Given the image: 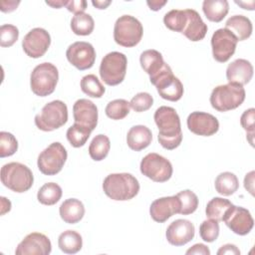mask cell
I'll list each match as a JSON object with an SVG mask.
<instances>
[{
  "label": "cell",
  "instance_id": "44",
  "mask_svg": "<svg viewBox=\"0 0 255 255\" xmlns=\"http://www.w3.org/2000/svg\"><path fill=\"white\" fill-rule=\"evenodd\" d=\"M87 1L85 0H70L67 2L66 8L68 11L73 12L75 15L84 13V11L87 9Z\"/></svg>",
  "mask_w": 255,
  "mask_h": 255
},
{
  "label": "cell",
  "instance_id": "28",
  "mask_svg": "<svg viewBox=\"0 0 255 255\" xmlns=\"http://www.w3.org/2000/svg\"><path fill=\"white\" fill-rule=\"evenodd\" d=\"M58 245L64 253L75 254L82 249L83 239L79 232L75 230H66L60 234Z\"/></svg>",
  "mask_w": 255,
  "mask_h": 255
},
{
  "label": "cell",
  "instance_id": "23",
  "mask_svg": "<svg viewBox=\"0 0 255 255\" xmlns=\"http://www.w3.org/2000/svg\"><path fill=\"white\" fill-rule=\"evenodd\" d=\"M152 140L151 130L142 125L133 126L127 134V143L132 150L139 151L147 147Z\"/></svg>",
  "mask_w": 255,
  "mask_h": 255
},
{
  "label": "cell",
  "instance_id": "46",
  "mask_svg": "<svg viewBox=\"0 0 255 255\" xmlns=\"http://www.w3.org/2000/svg\"><path fill=\"white\" fill-rule=\"evenodd\" d=\"M239 255L240 254V250L237 248L236 245L234 244H225L223 246H221L219 248V250L217 251V255Z\"/></svg>",
  "mask_w": 255,
  "mask_h": 255
},
{
  "label": "cell",
  "instance_id": "33",
  "mask_svg": "<svg viewBox=\"0 0 255 255\" xmlns=\"http://www.w3.org/2000/svg\"><path fill=\"white\" fill-rule=\"evenodd\" d=\"M95 28V21L90 14H76L71 20V29L74 34L79 36L90 35Z\"/></svg>",
  "mask_w": 255,
  "mask_h": 255
},
{
  "label": "cell",
  "instance_id": "22",
  "mask_svg": "<svg viewBox=\"0 0 255 255\" xmlns=\"http://www.w3.org/2000/svg\"><path fill=\"white\" fill-rule=\"evenodd\" d=\"M186 21L181 34L192 42L202 40L207 33V25L194 9H185Z\"/></svg>",
  "mask_w": 255,
  "mask_h": 255
},
{
  "label": "cell",
  "instance_id": "34",
  "mask_svg": "<svg viewBox=\"0 0 255 255\" xmlns=\"http://www.w3.org/2000/svg\"><path fill=\"white\" fill-rule=\"evenodd\" d=\"M91 132L92 130L89 128L75 123L73 126H71L68 128L66 135H67V139L69 140L72 146L81 147L85 145V143L87 142V140L91 135Z\"/></svg>",
  "mask_w": 255,
  "mask_h": 255
},
{
  "label": "cell",
  "instance_id": "38",
  "mask_svg": "<svg viewBox=\"0 0 255 255\" xmlns=\"http://www.w3.org/2000/svg\"><path fill=\"white\" fill-rule=\"evenodd\" d=\"M176 196L180 201V214L188 215L193 213L197 209L198 197L193 191L185 189L178 192Z\"/></svg>",
  "mask_w": 255,
  "mask_h": 255
},
{
  "label": "cell",
  "instance_id": "19",
  "mask_svg": "<svg viewBox=\"0 0 255 255\" xmlns=\"http://www.w3.org/2000/svg\"><path fill=\"white\" fill-rule=\"evenodd\" d=\"M180 201L176 195L155 199L149 207V214L155 222L163 223L173 214L179 213Z\"/></svg>",
  "mask_w": 255,
  "mask_h": 255
},
{
  "label": "cell",
  "instance_id": "41",
  "mask_svg": "<svg viewBox=\"0 0 255 255\" xmlns=\"http://www.w3.org/2000/svg\"><path fill=\"white\" fill-rule=\"evenodd\" d=\"M19 38V30L11 24H3L0 27V46L11 47Z\"/></svg>",
  "mask_w": 255,
  "mask_h": 255
},
{
  "label": "cell",
  "instance_id": "52",
  "mask_svg": "<svg viewBox=\"0 0 255 255\" xmlns=\"http://www.w3.org/2000/svg\"><path fill=\"white\" fill-rule=\"evenodd\" d=\"M112 3V1H101V0H96V1H92V4L98 8V9H106L110 4Z\"/></svg>",
  "mask_w": 255,
  "mask_h": 255
},
{
  "label": "cell",
  "instance_id": "20",
  "mask_svg": "<svg viewBox=\"0 0 255 255\" xmlns=\"http://www.w3.org/2000/svg\"><path fill=\"white\" fill-rule=\"evenodd\" d=\"M74 121L94 130L98 125V108L90 100L80 99L73 106Z\"/></svg>",
  "mask_w": 255,
  "mask_h": 255
},
{
  "label": "cell",
  "instance_id": "47",
  "mask_svg": "<svg viewBox=\"0 0 255 255\" xmlns=\"http://www.w3.org/2000/svg\"><path fill=\"white\" fill-rule=\"evenodd\" d=\"M19 4H20V1L1 0V2H0V9L4 13H10V12L16 10Z\"/></svg>",
  "mask_w": 255,
  "mask_h": 255
},
{
  "label": "cell",
  "instance_id": "5",
  "mask_svg": "<svg viewBox=\"0 0 255 255\" xmlns=\"http://www.w3.org/2000/svg\"><path fill=\"white\" fill-rule=\"evenodd\" d=\"M59 72L55 65L44 62L37 65L30 76V87L32 92L39 97L51 95L57 86Z\"/></svg>",
  "mask_w": 255,
  "mask_h": 255
},
{
  "label": "cell",
  "instance_id": "6",
  "mask_svg": "<svg viewBox=\"0 0 255 255\" xmlns=\"http://www.w3.org/2000/svg\"><path fill=\"white\" fill-rule=\"evenodd\" d=\"M34 121L36 127L43 131L55 130L68 121L67 105L60 100L52 101L42 108L41 112L35 116Z\"/></svg>",
  "mask_w": 255,
  "mask_h": 255
},
{
  "label": "cell",
  "instance_id": "2",
  "mask_svg": "<svg viewBox=\"0 0 255 255\" xmlns=\"http://www.w3.org/2000/svg\"><path fill=\"white\" fill-rule=\"evenodd\" d=\"M103 189L111 199L126 201L132 199L138 193L139 183L130 173H111L104 179Z\"/></svg>",
  "mask_w": 255,
  "mask_h": 255
},
{
  "label": "cell",
  "instance_id": "37",
  "mask_svg": "<svg viewBox=\"0 0 255 255\" xmlns=\"http://www.w3.org/2000/svg\"><path fill=\"white\" fill-rule=\"evenodd\" d=\"M186 21V13L184 10L173 9L167 12L163 17V23L166 28L171 31L182 33Z\"/></svg>",
  "mask_w": 255,
  "mask_h": 255
},
{
  "label": "cell",
  "instance_id": "30",
  "mask_svg": "<svg viewBox=\"0 0 255 255\" xmlns=\"http://www.w3.org/2000/svg\"><path fill=\"white\" fill-rule=\"evenodd\" d=\"M215 189L216 191L224 196H229L237 191L239 187V181L237 176L229 171L219 173L215 178Z\"/></svg>",
  "mask_w": 255,
  "mask_h": 255
},
{
  "label": "cell",
  "instance_id": "39",
  "mask_svg": "<svg viewBox=\"0 0 255 255\" xmlns=\"http://www.w3.org/2000/svg\"><path fill=\"white\" fill-rule=\"evenodd\" d=\"M18 149V141L16 137L8 132H0V157H6L13 155Z\"/></svg>",
  "mask_w": 255,
  "mask_h": 255
},
{
  "label": "cell",
  "instance_id": "45",
  "mask_svg": "<svg viewBox=\"0 0 255 255\" xmlns=\"http://www.w3.org/2000/svg\"><path fill=\"white\" fill-rule=\"evenodd\" d=\"M186 255H190V254H195V255H209L210 254V250L209 248L201 243H197L194 244L193 246H191L186 252Z\"/></svg>",
  "mask_w": 255,
  "mask_h": 255
},
{
  "label": "cell",
  "instance_id": "43",
  "mask_svg": "<svg viewBox=\"0 0 255 255\" xmlns=\"http://www.w3.org/2000/svg\"><path fill=\"white\" fill-rule=\"evenodd\" d=\"M254 119H255V109L254 108H250V109L244 111L240 118V125L247 131V138L251 145H253Z\"/></svg>",
  "mask_w": 255,
  "mask_h": 255
},
{
  "label": "cell",
  "instance_id": "8",
  "mask_svg": "<svg viewBox=\"0 0 255 255\" xmlns=\"http://www.w3.org/2000/svg\"><path fill=\"white\" fill-rule=\"evenodd\" d=\"M128 59L121 52L108 53L101 62L100 76L101 79L109 86H117L121 84L127 73Z\"/></svg>",
  "mask_w": 255,
  "mask_h": 255
},
{
  "label": "cell",
  "instance_id": "14",
  "mask_svg": "<svg viewBox=\"0 0 255 255\" xmlns=\"http://www.w3.org/2000/svg\"><path fill=\"white\" fill-rule=\"evenodd\" d=\"M51 45V36L43 28L30 30L23 38L22 48L30 58H41L48 51Z\"/></svg>",
  "mask_w": 255,
  "mask_h": 255
},
{
  "label": "cell",
  "instance_id": "24",
  "mask_svg": "<svg viewBox=\"0 0 255 255\" xmlns=\"http://www.w3.org/2000/svg\"><path fill=\"white\" fill-rule=\"evenodd\" d=\"M139 63L143 71L149 75V80L157 76L166 66L162 55L153 49L143 51L140 54Z\"/></svg>",
  "mask_w": 255,
  "mask_h": 255
},
{
  "label": "cell",
  "instance_id": "25",
  "mask_svg": "<svg viewBox=\"0 0 255 255\" xmlns=\"http://www.w3.org/2000/svg\"><path fill=\"white\" fill-rule=\"evenodd\" d=\"M59 212L64 222L75 224L81 221L84 217L85 206L83 202L77 198H68L61 204Z\"/></svg>",
  "mask_w": 255,
  "mask_h": 255
},
{
  "label": "cell",
  "instance_id": "51",
  "mask_svg": "<svg viewBox=\"0 0 255 255\" xmlns=\"http://www.w3.org/2000/svg\"><path fill=\"white\" fill-rule=\"evenodd\" d=\"M67 0H56V1H46V4L53 8H61L67 5Z\"/></svg>",
  "mask_w": 255,
  "mask_h": 255
},
{
  "label": "cell",
  "instance_id": "10",
  "mask_svg": "<svg viewBox=\"0 0 255 255\" xmlns=\"http://www.w3.org/2000/svg\"><path fill=\"white\" fill-rule=\"evenodd\" d=\"M140 172L154 182H165L172 175V165L162 155L150 152L140 161Z\"/></svg>",
  "mask_w": 255,
  "mask_h": 255
},
{
  "label": "cell",
  "instance_id": "48",
  "mask_svg": "<svg viewBox=\"0 0 255 255\" xmlns=\"http://www.w3.org/2000/svg\"><path fill=\"white\" fill-rule=\"evenodd\" d=\"M254 174L255 172L252 170L245 175L244 178V187L253 195L254 194Z\"/></svg>",
  "mask_w": 255,
  "mask_h": 255
},
{
  "label": "cell",
  "instance_id": "15",
  "mask_svg": "<svg viewBox=\"0 0 255 255\" xmlns=\"http://www.w3.org/2000/svg\"><path fill=\"white\" fill-rule=\"evenodd\" d=\"M223 221L231 231L241 236L248 234L254 225V220L249 210L234 204L227 212Z\"/></svg>",
  "mask_w": 255,
  "mask_h": 255
},
{
  "label": "cell",
  "instance_id": "36",
  "mask_svg": "<svg viewBox=\"0 0 255 255\" xmlns=\"http://www.w3.org/2000/svg\"><path fill=\"white\" fill-rule=\"evenodd\" d=\"M129 103L127 100L124 99H117L114 101H111L106 109L105 113L108 118L118 121L125 119L129 114Z\"/></svg>",
  "mask_w": 255,
  "mask_h": 255
},
{
  "label": "cell",
  "instance_id": "3",
  "mask_svg": "<svg viewBox=\"0 0 255 255\" xmlns=\"http://www.w3.org/2000/svg\"><path fill=\"white\" fill-rule=\"evenodd\" d=\"M243 86L228 83L215 87L210 95V104L218 112H228L242 105L245 100Z\"/></svg>",
  "mask_w": 255,
  "mask_h": 255
},
{
  "label": "cell",
  "instance_id": "31",
  "mask_svg": "<svg viewBox=\"0 0 255 255\" xmlns=\"http://www.w3.org/2000/svg\"><path fill=\"white\" fill-rule=\"evenodd\" d=\"M111 148L110 138L106 134H97L89 145V154L92 159L101 161L107 157Z\"/></svg>",
  "mask_w": 255,
  "mask_h": 255
},
{
  "label": "cell",
  "instance_id": "13",
  "mask_svg": "<svg viewBox=\"0 0 255 255\" xmlns=\"http://www.w3.org/2000/svg\"><path fill=\"white\" fill-rule=\"evenodd\" d=\"M66 57L74 67L80 71H84L94 66L96 51L91 43L78 41L68 47Z\"/></svg>",
  "mask_w": 255,
  "mask_h": 255
},
{
  "label": "cell",
  "instance_id": "27",
  "mask_svg": "<svg viewBox=\"0 0 255 255\" xmlns=\"http://www.w3.org/2000/svg\"><path fill=\"white\" fill-rule=\"evenodd\" d=\"M202 11L209 21L218 23L227 15L229 3L226 0H204L202 3Z\"/></svg>",
  "mask_w": 255,
  "mask_h": 255
},
{
  "label": "cell",
  "instance_id": "17",
  "mask_svg": "<svg viewBox=\"0 0 255 255\" xmlns=\"http://www.w3.org/2000/svg\"><path fill=\"white\" fill-rule=\"evenodd\" d=\"M187 128L197 135L210 136L218 131L219 122L211 114L193 112L187 117Z\"/></svg>",
  "mask_w": 255,
  "mask_h": 255
},
{
  "label": "cell",
  "instance_id": "42",
  "mask_svg": "<svg viewBox=\"0 0 255 255\" xmlns=\"http://www.w3.org/2000/svg\"><path fill=\"white\" fill-rule=\"evenodd\" d=\"M152 104H153V98L150 94L146 92L137 93L134 97H132V99L129 102L130 108L137 113L147 111L148 109L151 108Z\"/></svg>",
  "mask_w": 255,
  "mask_h": 255
},
{
  "label": "cell",
  "instance_id": "29",
  "mask_svg": "<svg viewBox=\"0 0 255 255\" xmlns=\"http://www.w3.org/2000/svg\"><path fill=\"white\" fill-rule=\"evenodd\" d=\"M232 203L222 197H213L210 199L206 205L205 213L209 219H214L216 221H223L229 209L232 207Z\"/></svg>",
  "mask_w": 255,
  "mask_h": 255
},
{
  "label": "cell",
  "instance_id": "16",
  "mask_svg": "<svg viewBox=\"0 0 255 255\" xmlns=\"http://www.w3.org/2000/svg\"><path fill=\"white\" fill-rule=\"evenodd\" d=\"M52 244L50 239L43 233L33 232L25 236L18 244L16 255H48L51 253Z\"/></svg>",
  "mask_w": 255,
  "mask_h": 255
},
{
  "label": "cell",
  "instance_id": "21",
  "mask_svg": "<svg viewBox=\"0 0 255 255\" xmlns=\"http://www.w3.org/2000/svg\"><path fill=\"white\" fill-rule=\"evenodd\" d=\"M253 77V66L245 59H236L227 66L226 78L228 83L241 86L248 84Z\"/></svg>",
  "mask_w": 255,
  "mask_h": 255
},
{
  "label": "cell",
  "instance_id": "50",
  "mask_svg": "<svg viewBox=\"0 0 255 255\" xmlns=\"http://www.w3.org/2000/svg\"><path fill=\"white\" fill-rule=\"evenodd\" d=\"M1 204H2V208H1V214H5L6 212L10 211L11 209V202L5 198V197H1Z\"/></svg>",
  "mask_w": 255,
  "mask_h": 255
},
{
  "label": "cell",
  "instance_id": "7",
  "mask_svg": "<svg viewBox=\"0 0 255 255\" xmlns=\"http://www.w3.org/2000/svg\"><path fill=\"white\" fill-rule=\"evenodd\" d=\"M142 34V25L133 16L123 15L115 23L114 39L120 46L127 48L134 47L140 42Z\"/></svg>",
  "mask_w": 255,
  "mask_h": 255
},
{
  "label": "cell",
  "instance_id": "49",
  "mask_svg": "<svg viewBox=\"0 0 255 255\" xmlns=\"http://www.w3.org/2000/svg\"><path fill=\"white\" fill-rule=\"evenodd\" d=\"M167 3L166 0L160 1V0H151V1H146L147 6L149 7L150 10L152 11H158L159 9H161L165 4Z\"/></svg>",
  "mask_w": 255,
  "mask_h": 255
},
{
  "label": "cell",
  "instance_id": "18",
  "mask_svg": "<svg viewBox=\"0 0 255 255\" xmlns=\"http://www.w3.org/2000/svg\"><path fill=\"white\" fill-rule=\"evenodd\" d=\"M195 229L191 221L187 219H176L172 221L165 232L168 243L173 246H183L194 237Z\"/></svg>",
  "mask_w": 255,
  "mask_h": 255
},
{
  "label": "cell",
  "instance_id": "9",
  "mask_svg": "<svg viewBox=\"0 0 255 255\" xmlns=\"http://www.w3.org/2000/svg\"><path fill=\"white\" fill-rule=\"evenodd\" d=\"M67 157L68 153L64 145L55 141L41 151L37 159V165L43 174L55 175L62 170Z\"/></svg>",
  "mask_w": 255,
  "mask_h": 255
},
{
  "label": "cell",
  "instance_id": "4",
  "mask_svg": "<svg viewBox=\"0 0 255 255\" xmlns=\"http://www.w3.org/2000/svg\"><path fill=\"white\" fill-rule=\"evenodd\" d=\"M1 182L12 191L22 193L32 187L34 176L27 165L13 161L1 167Z\"/></svg>",
  "mask_w": 255,
  "mask_h": 255
},
{
  "label": "cell",
  "instance_id": "12",
  "mask_svg": "<svg viewBox=\"0 0 255 255\" xmlns=\"http://www.w3.org/2000/svg\"><path fill=\"white\" fill-rule=\"evenodd\" d=\"M237 42L236 37L227 29L216 30L211 37L213 58L220 63L227 62L235 53Z\"/></svg>",
  "mask_w": 255,
  "mask_h": 255
},
{
  "label": "cell",
  "instance_id": "11",
  "mask_svg": "<svg viewBox=\"0 0 255 255\" xmlns=\"http://www.w3.org/2000/svg\"><path fill=\"white\" fill-rule=\"evenodd\" d=\"M149 81L155 86L157 93L164 100L176 102L183 96L182 83L173 75L171 68L167 64L157 76Z\"/></svg>",
  "mask_w": 255,
  "mask_h": 255
},
{
  "label": "cell",
  "instance_id": "35",
  "mask_svg": "<svg viewBox=\"0 0 255 255\" xmlns=\"http://www.w3.org/2000/svg\"><path fill=\"white\" fill-rule=\"evenodd\" d=\"M80 86L83 93L92 98H101L106 92L103 84L100 82L97 76L93 74L84 76L81 80Z\"/></svg>",
  "mask_w": 255,
  "mask_h": 255
},
{
  "label": "cell",
  "instance_id": "32",
  "mask_svg": "<svg viewBox=\"0 0 255 255\" xmlns=\"http://www.w3.org/2000/svg\"><path fill=\"white\" fill-rule=\"evenodd\" d=\"M62 188L55 182L45 183L40 187L37 193V199L44 205H54L62 197Z\"/></svg>",
  "mask_w": 255,
  "mask_h": 255
},
{
  "label": "cell",
  "instance_id": "40",
  "mask_svg": "<svg viewBox=\"0 0 255 255\" xmlns=\"http://www.w3.org/2000/svg\"><path fill=\"white\" fill-rule=\"evenodd\" d=\"M199 235L205 242H213L219 235V224L214 219L204 220L199 226Z\"/></svg>",
  "mask_w": 255,
  "mask_h": 255
},
{
  "label": "cell",
  "instance_id": "26",
  "mask_svg": "<svg viewBox=\"0 0 255 255\" xmlns=\"http://www.w3.org/2000/svg\"><path fill=\"white\" fill-rule=\"evenodd\" d=\"M225 29L230 31L237 41H244L251 36L253 27L250 19L246 16L234 15L226 21Z\"/></svg>",
  "mask_w": 255,
  "mask_h": 255
},
{
  "label": "cell",
  "instance_id": "1",
  "mask_svg": "<svg viewBox=\"0 0 255 255\" xmlns=\"http://www.w3.org/2000/svg\"><path fill=\"white\" fill-rule=\"evenodd\" d=\"M154 122L158 128L157 139L160 145L168 150L174 149L182 141L180 119L171 107L161 106L154 112Z\"/></svg>",
  "mask_w": 255,
  "mask_h": 255
}]
</instances>
